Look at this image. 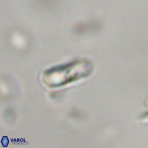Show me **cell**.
I'll list each match as a JSON object with an SVG mask.
<instances>
[{
	"label": "cell",
	"mask_w": 148,
	"mask_h": 148,
	"mask_svg": "<svg viewBox=\"0 0 148 148\" xmlns=\"http://www.w3.org/2000/svg\"><path fill=\"white\" fill-rule=\"evenodd\" d=\"M93 70V66L89 61H75L47 70L42 78L44 83L50 88L60 87L87 77Z\"/></svg>",
	"instance_id": "1"
}]
</instances>
